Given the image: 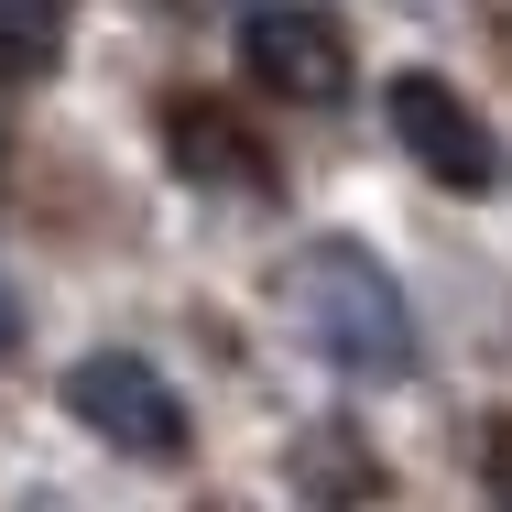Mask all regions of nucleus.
<instances>
[{
  "mask_svg": "<svg viewBox=\"0 0 512 512\" xmlns=\"http://www.w3.org/2000/svg\"><path fill=\"white\" fill-rule=\"evenodd\" d=\"M284 316L306 327V349L338 382H414L425 371V327H414L404 284L360 240H306L284 262Z\"/></svg>",
  "mask_w": 512,
  "mask_h": 512,
  "instance_id": "f257e3e1",
  "label": "nucleus"
},
{
  "mask_svg": "<svg viewBox=\"0 0 512 512\" xmlns=\"http://www.w3.org/2000/svg\"><path fill=\"white\" fill-rule=\"evenodd\" d=\"M66 414L120 447V458H153V469H175L186 447H197V425H186V393L142 360V349H88L77 371H66Z\"/></svg>",
  "mask_w": 512,
  "mask_h": 512,
  "instance_id": "f03ea898",
  "label": "nucleus"
},
{
  "mask_svg": "<svg viewBox=\"0 0 512 512\" xmlns=\"http://www.w3.org/2000/svg\"><path fill=\"white\" fill-rule=\"evenodd\" d=\"M382 120H393L404 164H425L447 197H491V186H502V131L458 99L436 66H404V77L382 88Z\"/></svg>",
  "mask_w": 512,
  "mask_h": 512,
  "instance_id": "7ed1b4c3",
  "label": "nucleus"
},
{
  "mask_svg": "<svg viewBox=\"0 0 512 512\" xmlns=\"http://www.w3.org/2000/svg\"><path fill=\"white\" fill-rule=\"evenodd\" d=\"M240 55H251V77L262 88H284V99H349V22L338 11H316V0H262L251 22H240Z\"/></svg>",
  "mask_w": 512,
  "mask_h": 512,
  "instance_id": "20e7f679",
  "label": "nucleus"
},
{
  "mask_svg": "<svg viewBox=\"0 0 512 512\" xmlns=\"http://www.w3.org/2000/svg\"><path fill=\"white\" fill-rule=\"evenodd\" d=\"M164 131H175V153H186V175H197V186H240V197H262V186H273V175H262V142H251L240 120H218V109H175Z\"/></svg>",
  "mask_w": 512,
  "mask_h": 512,
  "instance_id": "39448f33",
  "label": "nucleus"
},
{
  "mask_svg": "<svg viewBox=\"0 0 512 512\" xmlns=\"http://www.w3.org/2000/svg\"><path fill=\"white\" fill-rule=\"evenodd\" d=\"M77 0H0V88H44L66 66Z\"/></svg>",
  "mask_w": 512,
  "mask_h": 512,
  "instance_id": "423d86ee",
  "label": "nucleus"
},
{
  "mask_svg": "<svg viewBox=\"0 0 512 512\" xmlns=\"http://www.w3.org/2000/svg\"><path fill=\"white\" fill-rule=\"evenodd\" d=\"M11 349H22V295L0 284V360H11Z\"/></svg>",
  "mask_w": 512,
  "mask_h": 512,
  "instance_id": "0eeeda50",
  "label": "nucleus"
}]
</instances>
